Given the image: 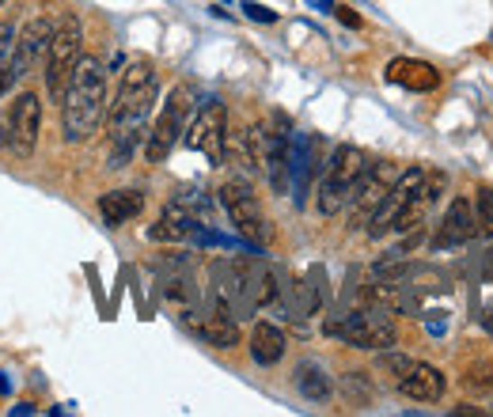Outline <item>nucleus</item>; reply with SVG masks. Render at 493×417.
Masks as SVG:
<instances>
[{"mask_svg":"<svg viewBox=\"0 0 493 417\" xmlns=\"http://www.w3.org/2000/svg\"><path fill=\"white\" fill-rule=\"evenodd\" d=\"M156 103V68L152 61L137 58L130 68L122 72L118 95L106 106V137H111V168H125V159L137 152L141 133L149 125Z\"/></svg>","mask_w":493,"mask_h":417,"instance_id":"1","label":"nucleus"},{"mask_svg":"<svg viewBox=\"0 0 493 417\" xmlns=\"http://www.w3.org/2000/svg\"><path fill=\"white\" fill-rule=\"evenodd\" d=\"M106 118V72L103 61L96 58H80L77 72H72V84L61 99V130L68 144H84L91 133L103 125Z\"/></svg>","mask_w":493,"mask_h":417,"instance_id":"2","label":"nucleus"},{"mask_svg":"<svg viewBox=\"0 0 493 417\" xmlns=\"http://www.w3.org/2000/svg\"><path fill=\"white\" fill-rule=\"evenodd\" d=\"M364 168H369V156H364L357 144H338L331 152V159L323 163V178H319V213L323 216H338L342 209H350Z\"/></svg>","mask_w":493,"mask_h":417,"instance_id":"3","label":"nucleus"},{"mask_svg":"<svg viewBox=\"0 0 493 417\" xmlns=\"http://www.w3.org/2000/svg\"><path fill=\"white\" fill-rule=\"evenodd\" d=\"M80 58H84V27L77 15H61L58 31H53V42L46 50V95L53 103L65 99Z\"/></svg>","mask_w":493,"mask_h":417,"instance_id":"4","label":"nucleus"},{"mask_svg":"<svg viewBox=\"0 0 493 417\" xmlns=\"http://www.w3.org/2000/svg\"><path fill=\"white\" fill-rule=\"evenodd\" d=\"M251 144H254V159L266 171L273 194L288 190V152H292V125L281 111H273L262 125L251 130Z\"/></svg>","mask_w":493,"mask_h":417,"instance_id":"5","label":"nucleus"},{"mask_svg":"<svg viewBox=\"0 0 493 417\" xmlns=\"http://www.w3.org/2000/svg\"><path fill=\"white\" fill-rule=\"evenodd\" d=\"M326 334L345 341L353 349H391L395 346V319L383 312V307H357V312H345L338 319L326 322Z\"/></svg>","mask_w":493,"mask_h":417,"instance_id":"6","label":"nucleus"},{"mask_svg":"<svg viewBox=\"0 0 493 417\" xmlns=\"http://www.w3.org/2000/svg\"><path fill=\"white\" fill-rule=\"evenodd\" d=\"M42 130V103L34 92H23L8 103V111L0 114V152L12 159H31L34 144H39Z\"/></svg>","mask_w":493,"mask_h":417,"instance_id":"7","label":"nucleus"},{"mask_svg":"<svg viewBox=\"0 0 493 417\" xmlns=\"http://www.w3.org/2000/svg\"><path fill=\"white\" fill-rule=\"evenodd\" d=\"M216 194H221V205L228 213V221L235 224V231H240L247 243L262 247L269 240V221H266V213H262L259 194H254L243 178H232V183H224Z\"/></svg>","mask_w":493,"mask_h":417,"instance_id":"8","label":"nucleus"},{"mask_svg":"<svg viewBox=\"0 0 493 417\" xmlns=\"http://www.w3.org/2000/svg\"><path fill=\"white\" fill-rule=\"evenodd\" d=\"M187 149L202 152L209 163H224V152H228V106L221 99H205L197 106L194 122L187 125Z\"/></svg>","mask_w":493,"mask_h":417,"instance_id":"9","label":"nucleus"},{"mask_svg":"<svg viewBox=\"0 0 493 417\" xmlns=\"http://www.w3.org/2000/svg\"><path fill=\"white\" fill-rule=\"evenodd\" d=\"M190 106H194L190 87H175V92L163 99V111H160V118L152 125V133H149V144H144V156H149V163H163V159L171 156L175 141L187 133Z\"/></svg>","mask_w":493,"mask_h":417,"instance_id":"10","label":"nucleus"},{"mask_svg":"<svg viewBox=\"0 0 493 417\" xmlns=\"http://www.w3.org/2000/svg\"><path fill=\"white\" fill-rule=\"evenodd\" d=\"M209 213V202L202 194H178L175 202H168V209L160 213V221L149 228V240L152 243H182L190 240L194 228H202Z\"/></svg>","mask_w":493,"mask_h":417,"instance_id":"11","label":"nucleus"},{"mask_svg":"<svg viewBox=\"0 0 493 417\" xmlns=\"http://www.w3.org/2000/svg\"><path fill=\"white\" fill-rule=\"evenodd\" d=\"M425 190V171L422 168H406L403 175H395V183L391 190L383 194V202L379 209L372 213V221H369V235L372 240H383L388 231H395V224L403 221V213L414 205V197Z\"/></svg>","mask_w":493,"mask_h":417,"instance_id":"12","label":"nucleus"},{"mask_svg":"<svg viewBox=\"0 0 493 417\" xmlns=\"http://www.w3.org/2000/svg\"><path fill=\"white\" fill-rule=\"evenodd\" d=\"M53 31H58V20H53L50 12H39V15H31V20L15 31V58H12V77L15 84H20L27 72L42 61V53L50 50L53 42Z\"/></svg>","mask_w":493,"mask_h":417,"instance_id":"13","label":"nucleus"},{"mask_svg":"<svg viewBox=\"0 0 493 417\" xmlns=\"http://www.w3.org/2000/svg\"><path fill=\"white\" fill-rule=\"evenodd\" d=\"M395 183V171H391V163H369L361 175V183H357V194H353V202H350V221L353 228H364L372 221V213L379 209L383 202V194L391 190Z\"/></svg>","mask_w":493,"mask_h":417,"instance_id":"14","label":"nucleus"},{"mask_svg":"<svg viewBox=\"0 0 493 417\" xmlns=\"http://www.w3.org/2000/svg\"><path fill=\"white\" fill-rule=\"evenodd\" d=\"M319 137L315 133H292V152H288V186L297 205L307 202V190H312V178L323 168L319 163Z\"/></svg>","mask_w":493,"mask_h":417,"instance_id":"15","label":"nucleus"},{"mask_svg":"<svg viewBox=\"0 0 493 417\" xmlns=\"http://www.w3.org/2000/svg\"><path fill=\"white\" fill-rule=\"evenodd\" d=\"M479 216H474V202L470 197H455L448 205V213L441 216L436 224V235H433V250H444V247H463L479 235Z\"/></svg>","mask_w":493,"mask_h":417,"instance_id":"16","label":"nucleus"},{"mask_svg":"<svg viewBox=\"0 0 493 417\" xmlns=\"http://www.w3.org/2000/svg\"><path fill=\"white\" fill-rule=\"evenodd\" d=\"M194 331L202 341H209L213 349H232V346H240V319L228 315L224 307H209L205 315H197L194 319Z\"/></svg>","mask_w":493,"mask_h":417,"instance_id":"17","label":"nucleus"},{"mask_svg":"<svg viewBox=\"0 0 493 417\" xmlns=\"http://www.w3.org/2000/svg\"><path fill=\"white\" fill-rule=\"evenodd\" d=\"M398 391L410 403H441L444 394V372L433 368V365H422V360H414L410 372L398 379Z\"/></svg>","mask_w":493,"mask_h":417,"instance_id":"18","label":"nucleus"},{"mask_svg":"<svg viewBox=\"0 0 493 417\" xmlns=\"http://www.w3.org/2000/svg\"><path fill=\"white\" fill-rule=\"evenodd\" d=\"M388 84H398L406 92H433L441 84V72H436L429 61H414V58H395L388 68H383Z\"/></svg>","mask_w":493,"mask_h":417,"instance_id":"19","label":"nucleus"},{"mask_svg":"<svg viewBox=\"0 0 493 417\" xmlns=\"http://www.w3.org/2000/svg\"><path fill=\"white\" fill-rule=\"evenodd\" d=\"M141 209H144V194L141 190H111V194L99 197V216H103L106 228L130 224L133 216H141Z\"/></svg>","mask_w":493,"mask_h":417,"instance_id":"20","label":"nucleus"},{"mask_svg":"<svg viewBox=\"0 0 493 417\" xmlns=\"http://www.w3.org/2000/svg\"><path fill=\"white\" fill-rule=\"evenodd\" d=\"M292 384H297V391L307 398V403H326V398L334 394V379H331V372H326L319 360H300L297 365V372H292Z\"/></svg>","mask_w":493,"mask_h":417,"instance_id":"21","label":"nucleus"},{"mask_svg":"<svg viewBox=\"0 0 493 417\" xmlns=\"http://www.w3.org/2000/svg\"><path fill=\"white\" fill-rule=\"evenodd\" d=\"M251 357H254V365H278V360L285 357V331L281 326H273V322H259L251 331Z\"/></svg>","mask_w":493,"mask_h":417,"instance_id":"22","label":"nucleus"},{"mask_svg":"<svg viewBox=\"0 0 493 417\" xmlns=\"http://www.w3.org/2000/svg\"><path fill=\"white\" fill-rule=\"evenodd\" d=\"M12 58H15V27L12 23H0V95L15 84L12 77Z\"/></svg>","mask_w":493,"mask_h":417,"instance_id":"23","label":"nucleus"},{"mask_svg":"<svg viewBox=\"0 0 493 417\" xmlns=\"http://www.w3.org/2000/svg\"><path fill=\"white\" fill-rule=\"evenodd\" d=\"M410 365H414V360H410L406 353H395V349H383V357H379V372H388L395 384L410 372Z\"/></svg>","mask_w":493,"mask_h":417,"instance_id":"24","label":"nucleus"},{"mask_svg":"<svg viewBox=\"0 0 493 417\" xmlns=\"http://www.w3.org/2000/svg\"><path fill=\"white\" fill-rule=\"evenodd\" d=\"M474 216H479V228L486 235H493V190H479V194H474Z\"/></svg>","mask_w":493,"mask_h":417,"instance_id":"25","label":"nucleus"},{"mask_svg":"<svg viewBox=\"0 0 493 417\" xmlns=\"http://www.w3.org/2000/svg\"><path fill=\"white\" fill-rule=\"evenodd\" d=\"M243 12H247V20H254V23H278V12L266 8V5H254V0H247Z\"/></svg>","mask_w":493,"mask_h":417,"instance_id":"26","label":"nucleus"},{"mask_svg":"<svg viewBox=\"0 0 493 417\" xmlns=\"http://www.w3.org/2000/svg\"><path fill=\"white\" fill-rule=\"evenodd\" d=\"M334 15L345 23V27H361V15L353 12V8H345V5H334Z\"/></svg>","mask_w":493,"mask_h":417,"instance_id":"27","label":"nucleus"},{"mask_svg":"<svg viewBox=\"0 0 493 417\" xmlns=\"http://www.w3.org/2000/svg\"><path fill=\"white\" fill-rule=\"evenodd\" d=\"M482 281H489V285H493V250H489L486 262H482Z\"/></svg>","mask_w":493,"mask_h":417,"instance_id":"28","label":"nucleus"},{"mask_svg":"<svg viewBox=\"0 0 493 417\" xmlns=\"http://www.w3.org/2000/svg\"><path fill=\"white\" fill-rule=\"evenodd\" d=\"M312 8H326V12H334V0H307Z\"/></svg>","mask_w":493,"mask_h":417,"instance_id":"29","label":"nucleus"},{"mask_svg":"<svg viewBox=\"0 0 493 417\" xmlns=\"http://www.w3.org/2000/svg\"><path fill=\"white\" fill-rule=\"evenodd\" d=\"M12 391V379H8V372H0V394H8Z\"/></svg>","mask_w":493,"mask_h":417,"instance_id":"30","label":"nucleus"},{"mask_svg":"<svg viewBox=\"0 0 493 417\" xmlns=\"http://www.w3.org/2000/svg\"><path fill=\"white\" fill-rule=\"evenodd\" d=\"M12 413H34V406H31V403H20V406H12Z\"/></svg>","mask_w":493,"mask_h":417,"instance_id":"31","label":"nucleus"},{"mask_svg":"<svg viewBox=\"0 0 493 417\" xmlns=\"http://www.w3.org/2000/svg\"><path fill=\"white\" fill-rule=\"evenodd\" d=\"M0 8H5V0H0Z\"/></svg>","mask_w":493,"mask_h":417,"instance_id":"32","label":"nucleus"}]
</instances>
